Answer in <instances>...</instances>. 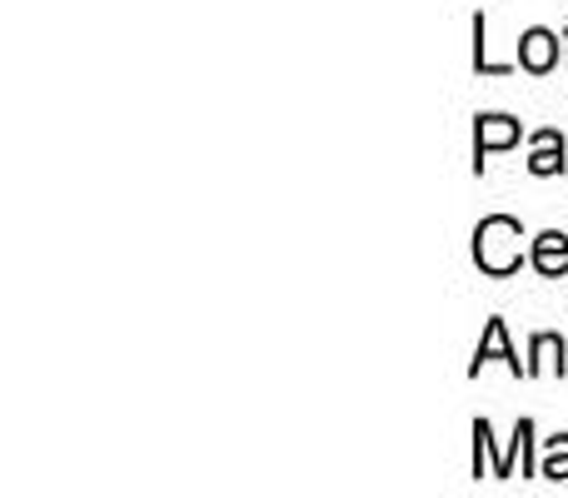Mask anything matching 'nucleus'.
<instances>
[{
  "label": "nucleus",
  "instance_id": "1",
  "mask_svg": "<svg viewBox=\"0 0 568 498\" xmlns=\"http://www.w3.org/2000/svg\"><path fill=\"white\" fill-rule=\"evenodd\" d=\"M474 264L494 280L514 274L524 264V225L514 215H489L474 230Z\"/></svg>",
  "mask_w": 568,
  "mask_h": 498
},
{
  "label": "nucleus",
  "instance_id": "2",
  "mask_svg": "<svg viewBox=\"0 0 568 498\" xmlns=\"http://www.w3.org/2000/svg\"><path fill=\"white\" fill-rule=\"evenodd\" d=\"M524 125L509 115H479V125H474V170H484V160L494 155V150H509L519 145Z\"/></svg>",
  "mask_w": 568,
  "mask_h": 498
},
{
  "label": "nucleus",
  "instance_id": "3",
  "mask_svg": "<svg viewBox=\"0 0 568 498\" xmlns=\"http://www.w3.org/2000/svg\"><path fill=\"white\" fill-rule=\"evenodd\" d=\"M509 364L514 374H524L529 379V364H519V354L509 349V324L504 319H489V329H484V339H479V349H474V364H469V374H479L484 364Z\"/></svg>",
  "mask_w": 568,
  "mask_h": 498
},
{
  "label": "nucleus",
  "instance_id": "4",
  "mask_svg": "<svg viewBox=\"0 0 568 498\" xmlns=\"http://www.w3.org/2000/svg\"><path fill=\"white\" fill-rule=\"evenodd\" d=\"M519 65L529 70V75H549V70L559 65V35L544 30V26L524 30L519 35Z\"/></svg>",
  "mask_w": 568,
  "mask_h": 498
},
{
  "label": "nucleus",
  "instance_id": "5",
  "mask_svg": "<svg viewBox=\"0 0 568 498\" xmlns=\"http://www.w3.org/2000/svg\"><path fill=\"white\" fill-rule=\"evenodd\" d=\"M529 264L544 274V280H564L568 274V235L544 230V235L534 240V250H529Z\"/></svg>",
  "mask_w": 568,
  "mask_h": 498
},
{
  "label": "nucleus",
  "instance_id": "6",
  "mask_svg": "<svg viewBox=\"0 0 568 498\" xmlns=\"http://www.w3.org/2000/svg\"><path fill=\"white\" fill-rule=\"evenodd\" d=\"M529 170L534 175H559V170H568V150H564V135L559 130H539L534 135V155H529Z\"/></svg>",
  "mask_w": 568,
  "mask_h": 498
},
{
  "label": "nucleus",
  "instance_id": "7",
  "mask_svg": "<svg viewBox=\"0 0 568 498\" xmlns=\"http://www.w3.org/2000/svg\"><path fill=\"white\" fill-rule=\"evenodd\" d=\"M568 369V349L559 334H534L529 344V379L534 374H564Z\"/></svg>",
  "mask_w": 568,
  "mask_h": 498
},
{
  "label": "nucleus",
  "instance_id": "8",
  "mask_svg": "<svg viewBox=\"0 0 568 498\" xmlns=\"http://www.w3.org/2000/svg\"><path fill=\"white\" fill-rule=\"evenodd\" d=\"M539 479H554V484L568 479V434L549 439V449H544V464H539Z\"/></svg>",
  "mask_w": 568,
  "mask_h": 498
},
{
  "label": "nucleus",
  "instance_id": "9",
  "mask_svg": "<svg viewBox=\"0 0 568 498\" xmlns=\"http://www.w3.org/2000/svg\"><path fill=\"white\" fill-rule=\"evenodd\" d=\"M519 464L524 474H534V424L529 419H519V429H514V439H509V469Z\"/></svg>",
  "mask_w": 568,
  "mask_h": 498
},
{
  "label": "nucleus",
  "instance_id": "10",
  "mask_svg": "<svg viewBox=\"0 0 568 498\" xmlns=\"http://www.w3.org/2000/svg\"><path fill=\"white\" fill-rule=\"evenodd\" d=\"M474 70L479 75H509L514 65H499V60H489V40H484V16H474Z\"/></svg>",
  "mask_w": 568,
  "mask_h": 498
}]
</instances>
